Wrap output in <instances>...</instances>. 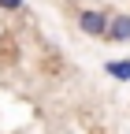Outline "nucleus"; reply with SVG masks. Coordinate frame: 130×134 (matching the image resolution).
<instances>
[{
    "label": "nucleus",
    "mask_w": 130,
    "mask_h": 134,
    "mask_svg": "<svg viewBox=\"0 0 130 134\" xmlns=\"http://www.w3.org/2000/svg\"><path fill=\"white\" fill-rule=\"evenodd\" d=\"M108 19H111V11H101V8H82L74 15V26L86 34V37L93 41H104V34H108Z\"/></svg>",
    "instance_id": "obj_1"
},
{
    "label": "nucleus",
    "mask_w": 130,
    "mask_h": 134,
    "mask_svg": "<svg viewBox=\"0 0 130 134\" xmlns=\"http://www.w3.org/2000/svg\"><path fill=\"white\" fill-rule=\"evenodd\" d=\"M108 45H130V11H115L108 19V34H104Z\"/></svg>",
    "instance_id": "obj_2"
},
{
    "label": "nucleus",
    "mask_w": 130,
    "mask_h": 134,
    "mask_svg": "<svg viewBox=\"0 0 130 134\" xmlns=\"http://www.w3.org/2000/svg\"><path fill=\"white\" fill-rule=\"evenodd\" d=\"M104 75L115 78V82H130V60H108L104 63Z\"/></svg>",
    "instance_id": "obj_3"
},
{
    "label": "nucleus",
    "mask_w": 130,
    "mask_h": 134,
    "mask_svg": "<svg viewBox=\"0 0 130 134\" xmlns=\"http://www.w3.org/2000/svg\"><path fill=\"white\" fill-rule=\"evenodd\" d=\"M0 11H22V0H0Z\"/></svg>",
    "instance_id": "obj_4"
}]
</instances>
